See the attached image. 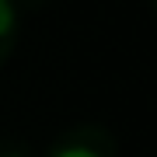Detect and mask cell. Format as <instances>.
Instances as JSON below:
<instances>
[{
  "instance_id": "6da1fadb",
  "label": "cell",
  "mask_w": 157,
  "mask_h": 157,
  "mask_svg": "<svg viewBox=\"0 0 157 157\" xmlns=\"http://www.w3.org/2000/svg\"><path fill=\"white\" fill-rule=\"evenodd\" d=\"M45 157H119V143L105 126L80 122V126L63 129L49 143Z\"/></svg>"
},
{
  "instance_id": "7a4b0ae2",
  "label": "cell",
  "mask_w": 157,
  "mask_h": 157,
  "mask_svg": "<svg viewBox=\"0 0 157 157\" xmlns=\"http://www.w3.org/2000/svg\"><path fill=\"white\" fill-rule=\"evenodd\" d=\"M17 28H21V17H17V4L14 0H0V67L7 63V56L17 45Z\"/></svg>"
},
{
  "instance_id": "3957f363",
  "label": "cell",
  "mask_w": 157,
  "mask_h": 157,
  "mask_svg": "<svg viewBox=\"0 0 157 157\" xmlns=\"http://www.w3.org/2000/svg\"><path fill=\"white\" fill-rule=\"evenodd\" d=\"M0 157H35L32 147L25 140H14V136H0Z\"/></svg>"
}]
</instances>
